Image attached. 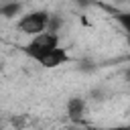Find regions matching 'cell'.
Returning <instances> with one entry per match:
<instances>
[{"instance_id":"1","label":"cell","mask_w":130,"mask_h":130,"mask_svg":"<svg viewBox=\"0 0 130 130\" xmlns=\"http://www.w3.org/2000/svg\"><path fill=\"white\" fill-rule=\"evenodd\" d=\"M61 47V35L59 32H53V30H47V32H41L32 39H28L22 47L24 55L28 59H32L35 63L43 61L49 53H53L55 49Z\"/></svg>"},{"instance_id":"2","label":"cell","mask_w":130,"mask_h":130,"mask_svg":"<svg viewBox=\"0 0 130 130\" xmlns=\"http://www.w3.org/2000/svg\"><path fill=\"white\" fill-rule=\"evenodd\" d=\"M49 22H51V14L47 10H43V8L24 10V14L16 20V28L24 37L32 39V37H37L41 32H47L49 30Z\"/></svg>"},{"instance_id":"3","label":"cell","mask_w":130,"mask_h":130,"mask_svg":"<svg viewBox=\"0 0 130 130\" xmlns=\"http://www.w3.org/2000/svg\"><path fill=\"white\" fill-rule=\"evenodd\" d=\"M65 112L71 122H83L87 116V102L83 98H69L65 104Z\"/></svg>"},{"instance_id":"4","label":"cell","mask_w":130,"mask_h":130,"mask_svg":"<svg viewBox=\"0 0 130 130\" xmlns=\"http://www.w3.org/2000/svg\"><path fill=\"white\" fill-rule=\"evenodd\" d=\"M67 61H69V53H67L63 47H59V49H55L53 53H49L43 61H39V65L45 67V69H57V67L65 65Z\"/></svg>"},{"instance_id":"5","label":"cell","mask_w":130,"mask_h":130,"mask_svg":"<svg viewBox=\"0 0 130 130\" xmlns=\"http://www.w3.org/2000/svg\"><path fill=\"white\" fill-rule=\"evenodd\" d=\"M24 14V6L18 0H4L0 4V16L2 18H20Z\"/></svg>"},{"instance_id":"6","label":"cell","mask_w":130,"mask_h":130,"mask_svg":"<svg viewBox=\"0 0 130 130\" xmlns=\"http://www.w3.org/2000/svg\"><path fill=\"white\" fill-rule=\"evenodd\" d=\"M118 22L122 24V28H124V32L128 35V41H130V12L118 14Z\"/></svg>"},{"instance_id":"7","label":"cell","mask_w":130,"mask_h":130,"mask_svg":"<svg viewBox=\"0 0 130 130\" xmlns=\"http://www.w3.org/2000/svg\"><path fill=\"white\" fill-rule=\"evenodd\" d=\"M83 130H130L124 126H108V128H83Z\"/></svg>"}]
</instances>
